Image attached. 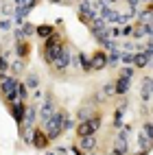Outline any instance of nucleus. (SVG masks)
I'll list each match as a JSON object with an SVG mask.
<instances>
[{"label": "nucleus", "instance_id": "nucleus-1", "mask_svg": "<svg viewBox=\"0 0 153 155\" xmlns=\"http://www.w3.org/2000/svg\"><path fill=\"white\" fill-rule=\"evenodd\" d=\"M64 48H66L64 37H61V33H57V31H55V33L44 42V46H42V59L50 66L61 53H64Z\"/></svg>", "mask_w": 153, "mask_h": 155}, {"label": "nucleus", "instance_id": "nucleus-2", "mask_svg": "<svg viewBox=\"0 0 153 155\" xmlns=\"http://www.w3.org/2000/svg\"><path fill=\"white\" fill-rule=\"evenodd\" d=\"M42 129L48 133L50 140H57L61 133H64V109H57L53 116H50L44 125H42Z\"/></svg>", "mask_w": 153, "mask_h": 155}, {"label": "nucleus", "instance_id": "nucleus-3", "mask_svg": "<svg viewBox=\"0 0 153 155\" xmlns=\"http://www.w3.org/2000/svg\"><path fill=\"white\" fill-rule=\"evenodd\" d=\"M129 133H131V127L118 129V136L114 140V149H111L114 155H127L129 153Z\"/></svg>", "mask_w": 153, "mask_h": 155}, {"label": "nucleus", "instance_id": "nucleus-4", "mask_svg": "<svg viewBox=\"0 0 153 155\" xmlns=\"http://www.w3.org/2000/svg\"><path fill=\"white\" fill-rule=\"evenodd\" d=\"M72 57H75V53H72V48H70L68 44H66V48H64V53H61L53 64H50V70L53 72H64V70H68V66L72 64Z\"/></svg>", "mask_w": 153, "mask_h": 155}, {"label": "nucleus", "instance_id": "nucleus-5", "mask_svg": "<svg viewBox=\"0 0 153 155\" xmlns=\"http://www.w3.org/2000/svg\"><path fill=\"white\" fill-rule=\"evenodd\" d=\"M57 109H55V96L50 94V92H46V96H44V101L39 103V125H44V122L53 116Z\"/></svg>", "mask_w": 153, "mask_h": 155}, {"label": "nucleus", "instance_id": "nucleus-6", "mask_svg": "<svg viewBox=\"0 0 153 155\" xmlns=\"http://www.w3.org/2000/svg\"><path fill=\"white\" fill-rule=\"evenodd\" d=\"M26 105H28L26 101H15V103H11V105H9V114H11V118L15 120V125H18V131L22 129V125H24Z\"/></svg>", "mask_w": 153, "mask_h": 155}, {"label": "nucleus", "instance_id": "nucleus-7", "mask_svg": "<svg viewBox=\"0 0 153 155\" xmlns=\"http://www.w3.org/2000/svg\"><path fill=\"white\" fill-rule=\"evenodd\" d=\"M50 140L48 138V133L44 131V129H35V133H33V144H31V147H35L37 151H44V149H48L50 147Z\"/></svg>", "mask_w": 153, "mask_h": 155}, {"label": "nucleus", "instance_id": "nucleus-8", "mask_svg": "<svg viewBox=\"0 0 153 155\" xmlns=\"http://www.w3.org/2000/svg\"><path fill=\"white\" fill-rule=\"evenodd\" d=\"M92 61V72H101L107 68V50H96L94 55L90 57Z\"/></svg>", "mask_w": 153, "mask_h": 155}, {"label": "nucleus", "instance_id": "nucleus-9", "mask_svg": "<svg viewBox=\"0 0 153 155\" xmlns=\"http://www.w3.org/2000/svg\"><path fill=\"white\" fill-rule=\"evenodd\" d=\"M79 147L83 149L85 153H88V151L94 153L96 147H98V138H96V133H94V136H85V138H81V140H79Z\"/></svg>", "mask_w": 153, "mask_h": 155}, {"label": "nucleus", "instance_id": "nucleus-10", "mask_svg": "<svg viewBox=\"0 0 153 155\" xmlns=\"http://www.w3.org/2000/svg\"><path fill=\"white\" fill-rule=\"evenodd\" d=\"M149 83H151V77H142V81H140V101L145 103V105H149V98H151Z\"/></svg>", "mask_w": 153, "mask_h": 155}, {"label": "nucleus", "instance_id": "nucleus-11", "mask_svg": "<svg viewBox=\"0 0 153 155\" xmlns=\"http://www.w3.org/2000/svg\"><path fill=\"white\" fill-rule=\"evenodd\" d=\"M114 85H116V96H127V92L131 87V79H125V77H118L114 81Z\"/></svg>", "mask_w": 153, "mask_h": 155}, {"label": "nucleus", "instance_id": "nucleus-12", "mask_svg": "<svg viewBox=\"0 0 153 155\" xmlns=\"http://www.w3.org/2000/svg\"><path fill=\"white\" fill-rule=\"evenodd\" d=\"M15 57H20V59H26L28 55H31V44L26 42V39H20V42L15 44Z\"/></svg>", "mask_w": 153, "mask_h": 155}, {"label": "nucleus", "instance_id": "nucleus-13", "mask_svg": "<svg viewBox=\"0 0 153 155\" xmlns=\"http://www.w3.org/2000/svg\"><path fill=\"white\" fill-rule=\"evenodd\" d=\"M24 61H26V59H20V57H18L15 61H11L9 74H13L15 79H18V77H22V74H24V68H26V64H24Z\"/></svg>", "mask_w": 153, "mask_h": 155}, {"label": "nucleus", "instance_id": "nucleus-14", "mask_svg": "<svg viewBox=\"0 0 153 155\" xmlns=\"http://www.w3.org/2000/svg\"><path fill=\"white\" fill-rule=\"evenodd\" d=\"M153 33V24H138L136 28H134V39H142V37H147V35H151Z\"/></svg>", "mask_w": 153, "mask_h": 155}, {"label": "nucleus", "instance_id": "nucleus-15", "mask_svg": "<svg viewBox=\"0 0 153 155\" xmlns=\"http://www.w3.org/2000/svg\"><path fill=\"white\" fill-rule=\"evenodd\" d=\"M101 18H103L105 22L111 26V24H116V20H118V11H114L111 7H105L103 11H101Z\"/></svg>", "mask_w": 153, "mask_h": 155}, {"label": "nucleus", "instance_id": "nucleus-16", "mask_svg": "<svg viewBox=\"0 0 153 155\" xmlns=\"http://www.w3.org/2000/svg\"><path fill=\"white\" fill-rule=\"evenodd\" d=\"M53 33H55V26H50V24H39V26L35 28V35H37L39 39H48Z\"/></svg>", "mask_w": 153, "mask_h": 155}, {"label": "nucleus", "instance_id": "nucleus-17", "mask_svg": "<svg viewBox=\"0 0 153 155\" xmlns=\"http://www.w3.org/2000/svg\"><path fill=\"white\" fill-rule=\"evenodd\" d=\"M138 147H140V151H151V149H153V140L147 136L145 131L138 133Z\"/></svg>", "mask_w": 153, "mask_h": 155}, {"label": "nucleus", "instance_id": "nucleus-18", "mask_svg": "<svg viewBox=\"0 0 153 155\" xmlns=\"http://www.w3.org/2000/svg\"><path fill=\"white\" fill-rule=\"evenodd\" d=\"M120 55H122V48H116V50H107V68H114L118 61H120Z\"/></svg>", "mask_w": 153, "mask_h": 155}, {"label": "nucleus", "instance_id": "nucleus-19", "mask_svg": "<svg viewBox=\"0 0 153 155\" xmlns=\"http://www.w3.org/2000/svg\"><path fill=\"white\" fill-rule=\"evenodd\" d=\"M77 136H79V138L94 136V131H92V127H90V122H88V120H83V122H79V125H77Z\"/></svg>", "mask_w": 153, "mask_h": 155}, {"label": "nucleus", "instance_id": "nucleus-20", "mask_svg": "<svg viewBox=\"0 0 153 155\" xmlns=\"http://www.w3.org/2000/svg\"><path fill=\"white\" fill-rule=\"evenodd\" d=\"M24 83L28 90H37L39 87V77H37V72H28L26 79H24Z\"/></svg>", "mask_w": 153, "mask_h": 155}, {"label": "nucleus", "instance_id": "nucleus-21", "mask_svg": "<svg viewBox=\"0 0 153 155\" xmlns=\"http://www.w3.org/2000/svg\"><path fill=\"white\" fill-rule=\"evenodd\" d=\"M79 68L83 70V72H92V61L88 59L85 53H79Z\"/></svg>", "mask_w": 153, "mask_h": 155}, {"label": "nucleus", "instance_id": "nucleus-22", "mask_svg": "<svg viewBox=\"0 0 153 155\" xmlns=\"http://www.w3.org/2000/svg\"><path fill=\"white\" fill-rule=\"evenodd\" d=\"M9 68H11V64H9V53H2L0 55V77L9 74Z\"/></svg>", "mask_w": 153, "mask_h": 155}, {"label": "nucleus", "instance_id": "nucleus-23", "mask_svg": "<svg viewBox=\"0 0 153 155\" xmlns=\"http://www.w3.org/2000/svg\"><path fill=\"white\" fill-rule=\"evenodd\" d=\"M134 59H136V53H127V50H122V55H120V64L122 66H134Z\"/></svg>", "mask_w": 153, "mask_h": 155}, {"label": "nucleus", "instance_id": "nucleus-24", "mask_svg": "<svg viewBox=\"0 0 153 155\" xmlns=\"http://www.w3.org/2000/svg\"><path fill=\"white\" fill-rule=\"evenodd\" d=\"M18 96H20V101H28V87L24 81H18Z\"/></svg>", "mask_w": 153, "mask_h": 155}, {"label": "nucleus", "instance_id": "nucleus-25", "mask_svg": "<svg viewBox=\"0 0 153 155\" xmlns=\"http://www.w3.org/2000/svg\"><path fill=\"white\" fill-rule=\"evenodd\" d=\"M70 129H75V120H72V116H70L68 111H64V133L70 131Z\"/></svg>", "mask_w": 153, "mask_h": 155}, {"label": "nucleus", "instance_id": "nucleus-26", "mask_svg": "<svg viewBox=\"0 0 153 155\" xmlns=\"http://www.w3.org/2000/svg\"><path fill=\"white\" fill-rule=\"evenodd\" d=\"M0 11H2V15H5V18H13L15 9L9 5V2H2V5H0Z\"/></svg>", "mask_w": 153, "mask_h": 155}, {"label": "nucleus", "instance_id": "nucleus-27", "mask_svg": "<svg viewBox=\"0 0 153 155\" xmlns=\"http://www.w3.org/2000/svg\"><path fill=\"white\" fill-rule=\"evenodd\" d=\"M122 114H125V111L116 107V111H114V127L116 129H122Z\"/></svg>", "mask_w": 153, "mask_h": 155}, {"label": "nucleus", "instance_id": "nucleus-28", "mask_svg": "<svg viewBox=\"0 0 153 155\" xmlns=\"http://www.w3.org/2000/svg\"><path fill=\"white\" fill-rule=\"evenodd\" d=\"M131 15H134V13H120L118 11V20H116V24H120V26H125V24H129V20H131Z\"/></svg>", "mask_w": 153, "mask_h": 155}, {"label": "nucleus", "instance_id": "nucleus-29", "mask_svg": "<svg viewBox=\"0 0 153 155\" xmlns=\"http://www.w3.org/2000/svg\"><path fill=\"white\" fill-rule=\"evenodd\" d=\"M134 72H136V68H134V66H122V70H120V74H118V77L131 79V77H134Z\"/></svg>", "mask_w": 153, "mask_h": 155}, {"label": "nucleus", "instance_id": "nucleus-30", "mask_svg": "<svg viewBox=\"0 0 153 155\" xmlns=\"http://www.w3.org/2000/svg\"><path fill=\"white\" fill-rule=\"evenodd\" d=\"M103 94L109 98V96H116V85L114 83H105L103 85Z\"/></svg>", "mask_w": 153, "mask_h": 155}, {"label": "nucleus", "instance_id": "nucleus-31", "mask_svg": "<svg viewBox=\"0 0 153 155\" xmlns=\"http://www.w3.org/2000/svg\"><path fill=\"white\" fill-rule=\"evenodd\" d=\"M103 48L105 50H116V48H120V44H118V39H105V44H103Z\"/></svg>", "mask_w": 153, "mask_h": 155}, {"label": "nucleus", "instance_id": "nucleus-32", "mask_svg": "<svg viewBox=\"0 0 153 155\" xmlns=\"http://www.w3.org/2000/svg\"><path fill=\"white\" fill-rule=\"evenodd\" d=\"M142 131H145L147 136L153 140V122H151V120H145V122H142Z\"/></svg>", "mask_w": 153, "mask_h": 155}, {"label": "nucleus", "instance_id": "nucleus-33", "mask_svg": "<svg viewBox=\"0 0 153 155\" xmlns=\"http://www.w3.org/2000/svg\"><path fill=\"white\" fill-rule=\"evenodd\" d=\"M131 35H134V26H131V24L120 26V37H131Z\"/></svg>", "mask_w": 153, "mask_h": 155}, {"label": "nucleus", "instance_id": "nucleus-34", "mask_svg": "<svg viewBox=\"0 0 153 155\" xmlns=\"http://www.w3.org/2000/svg\"><path fill=\"white\" fill-rule=\"evenodd\" d=\"M109 37L111 39H118L120 37V26H109Z\"/></svg>", "mask_w": 153, "mask_h": 155}, {"label": "nucleus", "instance_id": "nucleus-35", "mask_svg": "<svg viewBox=\"0 0 153 155\" xmlns=\"http://www.w3.org/2000/svg\"><path fill=\"white\" fill-rule=\"evenodd\" d=\"M44 96H46V94H44V92L39 90V87H37V90H33V98H35V103H39V101H42Z\"/></svg>", "mask_w": 153, "mask_h": 155}, {"label": "nucleus", "instance_id": "nucleus-36", "mask_svg": "<svg viewBox=\"0 0 153 155\" xmlns=\"http://www.w3.org/2000/svg\"><path fill=\"white\" fill-rule=\"evenodd\" d=\"M125 2H127V7L131 9V13H134L136 9H138V5H140V0H125Z\"/></svg>", "mask_w": 153, "mask_h": 155}, {"label": "nucleus", "instance_id": "nucleus-37", "mask_svg": "<svg viewBox=\"0 0 153 155\" xmlns=\"http://www.w3.org/2000/svg\"><path fill=\"white\" fill-rule=\"evenodd\" d=\"M0 28H2V31H9V28H11V20H9V18L0 20Z\"/></svg>", "mask_w": 153, "mask_h": 155}, {"label": "nucleus", "instance_id": "nucleus-38", "mask_svg": "<svg viewBox=\"0 0 153 155\" xmlns=\"http://www.w3.org/2000/svg\"><path fill=\"white\" fill-rule=\"evenodd\" d=\"M13 5L15 7H24V5H28V0H13Z\"/></svg>", "mask_w": 153, "mask_h": 155}, {"label": "nucleus", "instance_id": "nucleus-39", "mask_svg": "<svg viewBox=\"0 0 153 155\" xmlns=\"http://www.w3.org/2000/svg\"><path fill=\"white\" fill-rule=\"evenodd\" d=\"M149 87H151V94H153V77H151V83H149Z\"/></svg>", "mask_w": 153, "mask_h": 155}, {"label": "nucleus", "instance_id": "nucleus-40", "mask_svg": "<svg viewBox=\"0 0 153 155\" xmlns=\"http://www.w3.org/2000/svg\"><path fill=\"white\" fill-rule=\"evenodd\" d=\"M140 2H147V5H153V0H140Z\"/></svg>", "mask_w": 153, "mask_h": 155}, {"label": "nucleus", "instance_id": "nucleus-41", "mask_svg": "<svg viewBox=\"0 0 153 155\" xmlns=\"http://www.w3.org/2000/svg\"><path fill=\"white\" fill-rule=\"evenodd\" d=\"M107 2H118V0H107Z\"/></svg>", "mask_w": 153, "mask_h": 155}, {"label": "nucleus", "instance_id": "nucleus-42", "mask_svg": "<svg viewBox=\"0 0 153 155\" xmlns=\"http://www.w3.org/2000/svg\"><path fill=\"white\" fill-rule=\"evenodd\" d=\"M61 2H70V0H61Z\"/></svg>", "mask_w": 153, "mask_h": 155}, {"label": "nucleus", "instance_id": "nucleus-43", "mask_svg": "<svg viewBox=\"0 0 153 155\" xmlns=\"http://www.w3.org/2000/svg\"><path fill=\"white\" fill-rule=\"evenodd\" d=\"M48 155H57V153H48Z\"/></svg>", "mask_w": 153, "mask_h": 155}, {"label": "nucleus", "instance_id": "nucleus-44", "mask_svg": "<svg viewBox=\"0 0 153 155\" xmlns=\"http://www.w3.org/2000/svg\"><path fill=\"white\" fill-rule=\"evenodd\" d=\"M151 114H153V105H151Z\"/></svg>", "mask_w": 153, "mask_h": 155}, {"label": "nucleus", "instance_id": "nucleus-45", "mask_svg": "<svg viewBox=\"0 0 153 155\" xmlns=\"http://www.w3.org/2000/svg\"><path fill=\"white\" fill-rule=\"evenodd\" d=\"M151 39H153V33H151Z\"/></svg>", "mask_w": 153, "mask_h": 155}]
</instances>
